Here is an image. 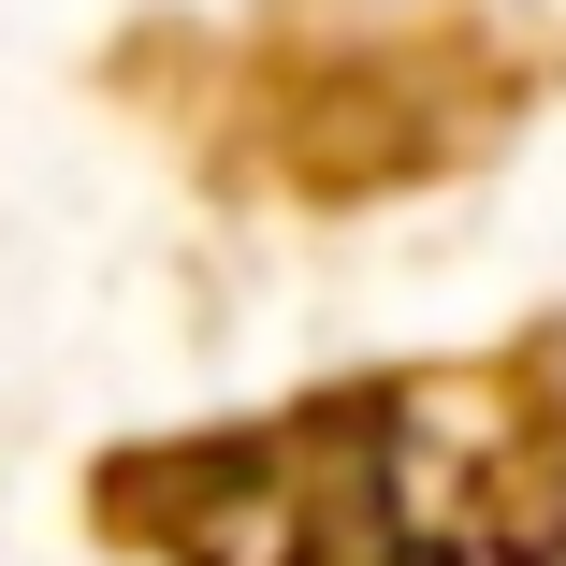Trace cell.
<instances>
[{
	"label": "cell",
	"instance_id": "obj_2",
	"mask_svg": "<svg viewBox=\"0 0 566 566\" xmlns=\"http://www.w3.org/2000/svg\"><path fill=\"white\" fill-rule=\"evenodd\" d=\"M102 102L248 218H378L494 175L566 102L552 0H233L132 15L102 44Z\"/></svg>",
	"mask_w": 566,
	"mask_h": 566
},
{
	"label": "cell",
	"instance_id": "obj_1",
	"mask_svg": "<svg viewBox=\"0 0 566 566\" xmlns=\"http://www.w3.org/2000/svg\"><path fill=\"white\" fill-rule=\"evenodd\" d=\"M73 523L117 566H566V305L276 407L146 421L87 450Z\"/></svg>",
	"mask_w": 566,
	"mask_h": 566
}]
</instances>
